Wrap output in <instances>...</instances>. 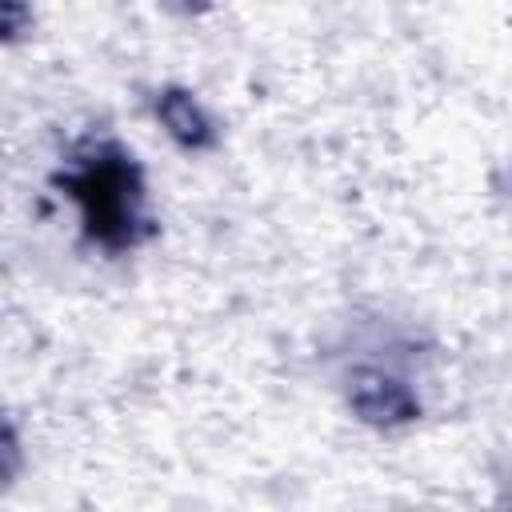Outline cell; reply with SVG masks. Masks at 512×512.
I'll return each instance as SVG.
<instances>
[{
  "mask_svg": "<svg viewBox=\"0 0 512 512\" xmlns=\"http://www.w3.org/2000/svg\"><path fill=\"white\" fill-rule=\"evenodd\" d=\"M180 12H200V8H208V0H172Z\"/></svg>",
  "mask_w": 512,
  "mask_h": 512,
  "instance_id": "cell-4",
  "label": "cell"
},
{
  "mask_svg": "<svg viewBox=\"0 0 512 512\" xmlns=\"http://www.w3.org/2000/svg\"><path fill=\"white\" fill-rule=\"evenodd\" d=\"M348 404L360 412V420L392 428L416 416V396L408 392L404 380L380 372V368H360L348 380Z\"/></svg>",
  "mask_w": 512,
  "mask_h": 512,
  "instance_id": "cell-2",
  "label": "cell"
},
{
  "mask_svg": "<svg viewBox=\"0 0 512 512\" xmlns=\"http://www.w3.org/2000/svg\"><path fill=\"white\" fill-rule=\"evenodd\" d=\"M68 196L84 212V228L96 244L120 252L140 244L144 224V180L136 160L116 144H96L60 176Z\"/></svg>",
  "mask_w": 512,
  "mask_h": 512,
  "instance_id": "cell-1",
  "label": "cell"
},
{
  "mask_svg": "<svg viewBox=\"0 0 512 512\" xmlns=\"http://www.w3.org/2000/svg\"><path fill=\"white\" fill-rule=\"evenodd\" d=\"M156 120L164 124V132L180 144V148H212L216 144V128L208 120V112L200 108V100L184 88H164L156 96Z\"/></svg>",
  "mask_w": 512,
  "mask_h": 512,
  "instance_id": "cell-3",
  "label": "cell"
}]
</instances>
